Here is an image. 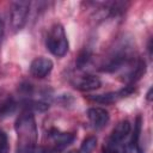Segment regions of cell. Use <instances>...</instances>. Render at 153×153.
<instances>
[{
	"label": "cell",
	"mask_w": 153,
	"mask_h": 153,
	"mask_svg": "<svg viewBox=\"0 0 153 153\" xmlns=\"http://www.w3.org/2000/svg\"><path fill=\"white\" fill-rule=\"evenodd\" d=\"M14 129L17 133V153H35L38 134L32 111L24 109L16 121Z\"/></svg>",
	"instance_id": "obj_1"
},
{
	"label": "cell",
	"mask_w": 153,
	"mask_h": 153,
	"mask_svg": "<svg viewBox=\"0 0 153 153\" xmlns=\"http://www.w3.org/2000/svg\"><path fill=\"white\" fill-rule=\"evenodd\" d=\"M45 44L48 50L57 57H62L67 54L69 44L65 29L61 24H54L50 27V31L45 39Z\"/></svg>",
	"instance_id": "obj_2"
},
{
	"label": "cell",
	"mask_w": 153,
	"mask_h": 153,
	"mask_svg": "<svg viewBox=\"0 0 153 153\" xmlns=\"http://www.w3.org/2000/svg\"><path fill=\"white\" fill-rule=\"evenodd\" d=\"M30 12V2L29 1H16L12 2L10 10V25L13 32L20 31L26 20Z\"/></svg>",
	"instance_id": "obj_3"
},
{
	"label": "cell",
	"mask_w": 153,
	"mask_h": 153,
	"mask_svg": "<svg viewBox=\"0 0 153 153\" xmlns=\"http://www.w3.org/2000/svg\"><path fill=\"white\" fill-rule=\"evenodd\" d=\"M134 91H135V88L133 87V85H127L116 92H108V93H103V94L90 96L88 99L93 100L96 103H100V104H111V103L120 100L121 98H124V97L131 94Z\"/></svg>",
	"instance_id": "obj_4"
},
{
	"label": "cell",
	"mask_w": 153,
	"mask_h": 153,
	"mask_svg": "<svg viewBox=\"0 0 153 153\" xmlns=\"http://www.w3.org/2000/svg\"><path fill=\"white\" fill-rule=\"evenodd\" d=\"M53 67L54 65L50 59L39 56L32 60L30 65V74L37 79H43L48 74H50V72L53 71Z\"/></svg>",
	"instance_id": "obj_5"
},
{
	"label": "cell",
	"mask_w": 153,
	"mask_h": 153,
	"mask_svg": "<svg viewBox=\"0 0 153 153\" xmlns=\"http://www.w3.org/2000/svg\"><path fill=\"white\" fill-rule=\"evenodd\" d=\"M87 118L94 129H102L108 124L110 120V115L105 109L96 106V108H90L87 110Z\"/></svg>",
	"instance_id": "obj_6"
},
{
	"label": "cell",
	"mask_w": 153,
	"mask_h": 153,
	"mask_svg": "<svg viewBox=\"0 0 153 153\" xmlns=\"http://www.w3.org/2000/svg\"><path fill=\"white\" fill-rule=\"evenodd\" d=\"M73 85L79 91L88 92V91H93V90L99 88L102 85V81L98 76H96L93 74H86L82 76H78L75 79V81H73Z\"/></svg>",
	"instance_id": "obj_7"
},
{
	"label": "cell",
	"mask_w": 153,
	"mask_h": 153,
	"mask_svg": "<svg viewBox=\"0 0 153 153\" xmlns=\"http://www.w3.org/2000/svg\"><path fill=\"white\" fill-rule=\"evenodd\" d=\"M130 130H131L130 122L128 120H123L116 124L108 140L114 142H129L127 141V139L130 135Z\"/></svg>",
	"instance_id": "obj_8"
},
{
	"label": "cell",
	"mask_w": 153,
	"mask_h": 153,
	"mask_svg": "<svg viewBox=\"0 0 153 153\" xmlns=\"http://www.w3.org/2000/svg\"><path fill=\"white\" fill-rule=\"evenodd\" d=\"M50 136L55 143L54 148L57 149L59 152L66 148L68 145H71L74 141V135L71 133H61L59 130H53L50 133Z\"/></svg>",
	"instance_id": "obj_9"
},
{
	"label": "cell",
	"mask_w": 153,
	"mask_h": 153,
	"mask_svg": "<svg viewBox=\"0 0 153 153\" xmlns=\"http://www.w3.org/2000/svg\"><path fill=\"white\" fill-rule=\"evenodd\" d=\"M130 143L129 142H114L106 141L103 146L102 153H129Z\"/></svg>",
	"instance_id": "obj_10"
},
{
	"label": "cell",
	"mask_w": 153,
	"mask_h": 153,
	"mask_svg": "<svg viewBox=\"0 0 153 153\" xmlns=\"http://www.w3.org/2000/svg\"><path fill=\"white\" fill-rule=\"evenodd\" d=\"M17 109V103L16 100L10 97V96H6L2 102L0 103V120L2 118H6L8 116H11Z\"/></svg>",
	"instance_id": "obj_11"
},
{
	"label": "cell",
	"mask_w": 153,
	"mask_h": 153,
	"mask_svg": "<svg viewBox=\"0 0 153 153\" xmlns=\"http://www.w3.org/2000/svg\"><path fill=\"white\" fill-rule=\"evenodd\" d=\"M140 134H141V116H137L135 120V123H134V131L131 134V139L129 140L130 148H134L136 151V153H142V149L139 145Z\"/></svg>",
	"instance_id": "obj_12"
},
{
	"label": "cell",
	"mask_w": 153,
	"mask_h": 153,
	"mask_svg": "<svg viewBox=\"0 0 153 153\" xmlns=\"http://www.w3.org/2000/svg\"><path fill=\"white\" fill-rule=\"evenodd\" d=\"M96 145H97V137L93 136V135L87 136L82 141V143H81V146H80V148H79V151L76 153H92V151L94 149Z\"/></svg>",
	"instance_id": "obj_13"
},
{
	"label": "cell",
	"mask_w": 153,
	"mask_h": 153,
	"mask_svg": "<svg viewBox=\"0 0 153 153\" xmlns=\"http://www.w3.org/2000/svg\"><path fill=\"white\" fill-rule=\"evenodd\" d=\"M91 56H92V54H91V51H90L88 49L81 50L80 54H79L78 57H76V62H75L76 68H79V69L84 68V67L88 63V61L91 60Z\"/></svg>",
	"instance_id": "obj_14"
},
{
	"label": "cell",
	"mask_w": 153,
	"mask_h": 153,
	"mask_svg": "<svg viewBox=\"0 0 153 153\" xmlns=\"http://www.w3.org/2000/svg\"><path fill=\"white\" fill-rule=\"evenodd\" d=\"M10 147H8V140L7 135L5 134L4 130L0 129V153H8Z\"/></svg>",
	"instance_id": "obj_15"
},
{
	"label": "cell",
	"mask_w": 153,
	"mask_h": 153,
	"mask_svg": "<svg viewBox=\"0 0 153 153\" xmlns=\"http://www.w3.org/2000/svg\"><path fill=\"white\" fill-rule=\"evenodd\" d=\"M4 31H5V26H4V22L1 20V18H0V39L2 38V36H4Z\"/></svg>",
	"instance_id": "obj_16"
},
{
	"label": "cell",
	"mask_w": 153,
	"mask_h": 153,
	"mask_svg": "<svg viewBox=\"0 0 153 153\" xmlns=\"http://www.w3.org/2000/svg\"><path fill=\"white\" fill-rule=\"evenodd\" d=\"M151 92H152V88H149V91H148V93H147V99H148V100H151Z\"/></svg>",
	"instance_id": "obj_17"
},
{
	"label": "cell",
	"mask_w": 153,
	"mask_h": 153,
	"mask_svg": "<svg viewBox=\"0 0 153 153\" xmlns=\"http://www.w3.org/2000/svg\"><path fill=\"white\" fill-rule=\"evenodd\" d=\"M69 153H75V152H69Z\"/></svg>",
	"instance_id": "obj_18"
}]
</instances>
